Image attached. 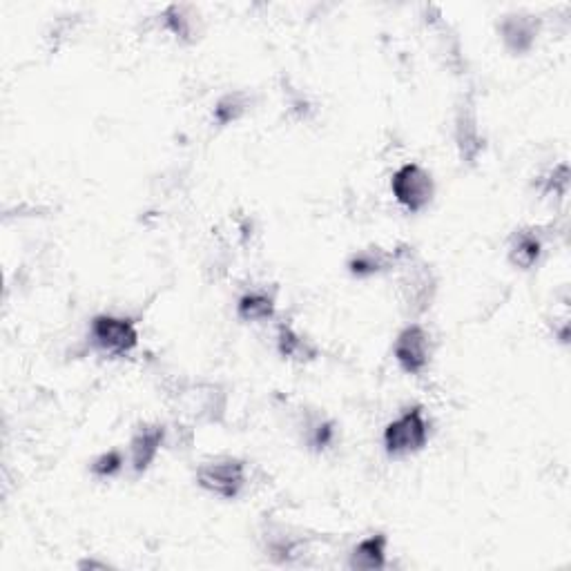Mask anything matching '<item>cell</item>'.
Here are the masks:
<instances>
[{
    "label": "cell",
    "mask_w": 571,
    "mask_h": 571,
    "mask_svg": "<svg viewBox=\"0 0 571 571\" xmlns=\"http://www.w3.org/2000/svg\"><path fill=\"white\" fill-rule=\"evenodd\" d=\"M237 315L239 319H244V322H268V319L275 315V299L268 293H261V290L246 293L239 299Z\"/></svg>",
    "instance_id": "2e32d148"
},
{
    "label": "cell",
    "mask_w": 571,
    "mask_h": 571,
    "mask_svg": "<svg viewBox=\"0 0 571 571\" xmlns=\"http://www.w3.org/2000/svg\"><path fill=\"white\" fill-rule=\"evenodd\" d=\"M166 440V429L161 424H143V427L134 433L130 442V464L137 473H143L150 469L154 458L159 456Z\"/></svg>",
    "instance_id": "30bf717a"
},
{
    "label": "cell",
    "mask_w": 571,
    "mask_h": 571,
    "mask_svg": "<svg viewBox=\"0 0 571 571\" xmlns=\"http://www.w3.org/2000/svg\"><path fill=\"white\" fill-rule=\"evenodd\" d=\"M333 435H335L333 424L324 418H315L306 424V442L311 449L317 451L326 449L328 444L333 442Z\"/></svg>",
    "instance_id": "ac0fdd59"
},
{
    "label": "cell",
    "mask_w": 571,
    "mask_h": 571,
    "mask_svg": "<svg viewBox=\"0 0 571 571\" xmlns=\"http://www.w3.org/2000/svg\"><path fill=\"white\" fill-rule=\"evenodd\" d=\"M393 264H395V253L389 255L380 248H369L353 255V259L348 261V270H351L355 277H371L382 273V270L393 268Z\"/></svg>",
    "instance_id": "9a60e30c"
},
{
    "label": "cell",
    "mask_w": 571,
    "mask_h": 571,
    "mask_svg": "<svg viewBox=\"0 0 571 571\" xmlns=\"http://www.w3.org/2000/svg\"><path fill=\"white\" fill-rule=\"evenodd\" d=\"M166 27L183 43H197L201 36V16L192 5H170L166 9Z\"/></svg>",
    "instance_id": "7c38bea8"
},
{
    "label": "cell",
    "mask_w": 571,
    "mask_h": 571,
    "mask_svg": "<svg viewBox=\"0 0 571 571\" xmlns=\"http://www.w3.org/2000/svg\"><path fill=\"white\" fill-rule=\"evenodd\" d=\"M540 32L538 16L527 12H511L502 16L500 21V36L507 50L516 56L527 54L536 45Z\"/></svg>",
    "instance_id": "ba28073f"
},
{
    "label": "cell",
    "mask_w": 571,
    "mask_h": 571,
    "mask_svg": "<svg viewBox=\"0 0 571 571\" xmlns=\"http://www.w3.org/2000/svg\"><path fill=\"white\" fill-rule=\"evenodd\" d=\"M391 190L402 208L409 212H420L433 201L435 183L431 172L424 170L420 163H404L393 174Z\"/></svg>",
    "instance_id": "3957f363"
},
{
    "label": "cell",
    "mask_w": 571,
    "mask_h": 571,
    "mask_svg": "<svg viewBox=\"0 0 571 571\" xmlns=\"http://www.w3.org/2000/svg\"><path fill=\"white\" fill-rule=\"evenodd\" d=\"M186 411L201 422H219L226 409V393L215 384H197L186 391Z\"/></svg>",
    "instance_id": "9c48e42d"
},
{
    "label": "cell",
    "mask_w": 571,
    "mask_h": 571,
    "mask_svg": "<svg viewBox=\"0 0 571 571\" xmlns=\"http://www.w3.org/2000/svg\"><path fill=\"white\" fill-rule=\"evenodd\" d=\"M90 340L101 353L123 357L139 346V331L130 319L116 315H99L92 319Z\"/></svg>",
    "instance_id": "277c9868"
},
{
    "label": "cell",
    "mask_w": 571,
    "mask_h": 571,
    "mask_svg": "<svg viewBox=\"0 0 571 571\" xmlns=\"http://www.w3.org/2000/svg\"><path fill=\"white\" fill-rule=\"evenodd\" d=\"M250 103H253V99H250L248 92H228L226 96H221L219 103L215 105V121L219 125H230L239 121L241 116L250 110Z\"/></svg>",
    "instance_id": "e0dca14e"
},
{
    "label": "cell",
    "mask_w": 571,
    "mask_h": 571,
    "mask_svg": "<svg viewBox=\"0 0 571 571\" xmlns=\"http://www.w3.org/2000/svg\"><path fill=\"white\" fill-rule=\"evenodd\" d=\"M393 355L404 373L420 375L422 371H427L431 362V335L427 328L420 324L406 326L395 340Z\"/></svg>",
    "instance_id": "52a82bcc"
},
{
    "label": "cell",
    "mask_w": 571,
    "mask_h": 571,
    "mask_svg": "<svg viewBox=\"0 0 571 571\" xmlns=\"http://www.w3.org/2000/svg\"><path fill=\"white\" fill-rule=\"evenodd\" d=\"M393 268H400V297L406 311L411 315L427 313L438 290L431 266L415 257L413 248H404L395 253Z\"/></svg>",
    "instance_id": "6da1fadb"
},
{
    "label": "cell",
    "mask_w": 571,
    "mask_h": 571,
    "mask_svg": "<svg viewBox=\"0 0 571 571\" xmlns=\"http://www.w3.org/2000/svg\"><path fill=\"white\" fill-rule=\"evenodd\" d=\"M540 255H543V239L536 235L534 230H518L514 237H511L509 244V261L511 266H516L520 270H531L536 264Z\"/></svg>",
    "instance_id": "4fadbf2b"
},
{
    "label": "cell",
    "mask_w": 571,
    "mask_h": 571,
    "mask_svg": "<svg viewBox=\"0 0 571 571\" xmlns=\"http://www.w3.org/2000/svg\"><path fill=\"white\" fill-rule=\"evenodd\" d=\"M429 440V422L420 406L404 411L398 420H393L384 429V447L389 456H411L424 449Z\"/></svg>",
    "instance_id": "7a4b0ae2"
},
{
    "label": "cell",
    "mask_w": 571,
    "mask_h": 571,
    "mask_svg": "<svg viewBox=\"0 0 571 571\" xmlns=\"http://www.w3.org/2000/svg\"><path fill=\"white\" fill-rule=\"evenodd\" d=\"M123 469V453L108 451L101 458H96L92 464V473L96 478H112Z\"/></svg>",
    "instance_id": "d6986e66"
},
{
    "label": "cell",
    "mask_w": 571,
    "mask_h": 571,
    "mask_svg": "<svg viewBox=\"0 0 571 571\" xmlns=\"http://www.w3.org/2000/svg\"><path fill=\"white\" fill-rule=\"evenodd\" d=\"M386 545L389 538L384 534L369 536L357 543L348 556V567L355 571H377L386 567Z\"/></svg>",
    "instance_id": "8fae6325"
},
{
    "label": "cell",
    "mask_w": 571,
    "mask_h": 571,
    "mask_svg": "<svg viewBox=\"0 0 571 571\" xmlns=\"http://www.w3.org/2000/svg\"><path fill=\"white\" fill-rule=\"evenodd\" d=\"M453 137L460 152L462 163L473 166L485 150V137L480 132L478 108L473 94H464L456 105V116H453Z\"/></svg>",
    "instance_id": "8992f818"
},
{
    "label": "cell",
    "mask_w": 571,
    "mask_h": 571,
    "mask_svg": "<svg viewBox=\"0 0 571 571\" xmlns=\"http://www.w3.org/2000/svg\"><path fill=\"white\" fill-rule=\"evenodd\" d=\"M197 482L219 498H237L246 487V464L239 458H215L197 469Z\"/></svg>",
    "instance_id": "5b68a950"
},
{
    "label": "cell",
    "mask_w": 571,
    "mask_h": 571,
    "mask_svg": "<svg viewBox=\"0 0 571 571\" xmlns=\"http://www.w3.org/2000/svg\"><path fill=\"white\" fill-rule=\"evenodd\" d=\"M277 348L282 357L286 360H295V362H308L313 360L317 355V348L304 340L302 335H299L293 326H279L277 331Z\"/></svg>",
    "instance_id": "5bb4252c"
}]
</instances>
